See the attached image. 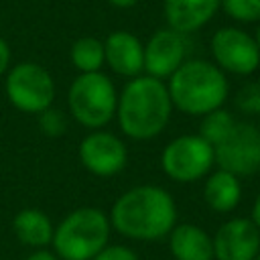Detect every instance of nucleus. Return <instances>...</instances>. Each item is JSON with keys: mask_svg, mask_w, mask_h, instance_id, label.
Here are the masks:
<instances>
[{"mask_svg": "<svg viewBox=\"0 0 260 260\" xmlns=\"http://www.w3.org/2000/svg\"><path fill=\"white\" fill-rule=\"evenodd\" d=\"M110 225L128 240H160L177 225V205L158 185H136L122 193L110 209Z\"/></svg>", "mask_w": 260, "mask_h": 260, "instance_id": "f257e3e1", "label": "nucleus"}, {"mask_svg": "<svg viewBox=\"0 0 260 260\" xmlns=\"http://www.w3.org/2000/svg\"><path fill=\"white\" fill-rule=\"evenodd\" d=\"M173 112V102L162 79L146 73L128 79L118 93L116 118L120 130L132 140H150L158 136Z\"/></svg>", "mask_w": 260, "mask_h": 260, "instance_id": "f03ea898", "label": "nucleus"}, {"mask_svg": "<svg viewBox=\"0 0 260 260\" xmlns=\"http://www.w3.org/2000/svg\"><path fill=\"white\" fill-rule=\"evenodd\" d=\"M173 108L189 116H205L223 108L230 83L225 73L205 59H187L167 83Z\"/></svg>", "mask_w": 260, "mask_h": 260, "instance_id": "7ed1b4c3", "label": "nucleus"}, {"mask_svg": "<svg viewBox=\"0 0 260 260\" xmlns=\"http://www.w3.org/2000/svg\"><path fill=\"white\" fill-rule=\"evenodd\" d=\"M110 217L98 207H79L67 213L53 234V254L59 260H91L110 240Z\"/></svg>", "mask_w": 260, "mask_h": 260, "instance_id": "20e7f679", "label": "nucleus"}, {"mask_svg": "<svg viewBox=\"0 0 260 260\" xmlns=\"http://www.w3.org/2000/svg\"><path fill=\"white\" fill-rule=\"evenodd\" d=\"M67 106L77 124L89 130H102L116 116V85L102 71L79 73L67 89Z\"/></svg>", "mask_w": 260, "mask_h": 260, "instance_id": "39448f33", "label": "nucleus"}, {"mask_svg": "<svg viewBox=\"0 0 260 260\" xmlns=\"http://www.w3.org/2000/svg\"><path fill=\"white\" fill-rule=\"evenodd\" d=\"M4 91L8 102L18 112L41 114L53 106L55 81L43 65L35 61H22L6 71Z\"/></svg>", "mask_w": 260, "mask_h": 260, "instance_id": "423d86ee", "label": "nucleus"}, {"mask_svg": "<svg viewBox=\"0 0 260 260\" xmlns=\"http://www.w3.org/2000/svg\"><path fill=\"white\" fill-rule=\"evenodd\" d=\"M213 165V146L199 134L177 136L160 152L162 173L175 183H195L209 175Z\"/></svg>", "mask_w": 260, "mask_h": 260, "instance_id": "0eeeda50", "label": "nucleus"}, {"mask_svg": "<svg viewBox=\"0 0 260 260\" xmlns=\"http://www.w3.org/2000/svg\"><path fill=\"white\" fill-rule=\"evenodd\" d=\"M215 165L232 175L250 177L260 171V128L250 122H236L228 136L213 146Z\"/></svg>", "mask_w": 260, "mask_h": 260, "instance_id": "6e6552de", "label": "nucleus"}, {"mask_svg": "<svg viewBox=\"0 0 260 260\" xmlns=\"http://www.w3.org/2000/svg\"><path fill=\"white\" fill-rule=\"evenodd\" d=\"M209 51L213 63L232 75H252L260 67V49L256 39L238 28V26H221L213 32L209 41Z\"/></svg>", "mask_w": 260, "mask_h": 260, "instance_id": "1a4fd4ad", "label": "nucleus"}, {"mask_svg": "<svg viewBox=\"0 0 260 260\" xmlns=\"http://www.w3.org/2000/svg\"><path fill=\"white\" fill-rule=\"evenodd\" d=\"M79 160L95 177H112L126 167L128 150L122 138L106 130H93L79 142Z\"/></svg>", "mask_w": 260, "mask_h": 260, "instance_id": "9d476101", "label": "nucleus"}, {"mask_svg": "<svg viewBox=\"0 0 260 260\" xmlns=\"http://www.w3.org/2000/svg\"><path fill=\"white\" fill-rule=\"evenodd\" d=\"M187 61L185 35L165 26L144 43V73L156 79H169Z\"/></svg>", "mask_w": 260, "mask_h": 260, "instance_id": "9b49d317", "label": "nucleus"}, {"mask_svg": "<svg viewBox=\"0 0 260 260\" xmlns=\"http://www.w3.org/2000/svg\"><path fill=\"white\" fill-rule=\"evenodd\" d=\"M213 240V260H254L260 252V230L250 217L223 221Z\"/></svg>", "mask_w": 260, "mask_h": 260, "instance_id": "f8f14e48", "label": "nucleus"}, {"mask_svg": "<svg viewBox=\"0 0 260 260\" xmlns=\"http://www.w3.org/2000/svg\"><path fill=\"white\" fill-rule=\"evenodd\" d=\"M106 65L120 77H138L144 73V45L130 30H114L104 41Z\"/></svg>", "mask_w": 260, "mask_h": 260, "instance_id": "ddd939ff", "label": "nucleus"}, {"mask_svg": "<svg viewBox=\"0 0 260 260\" xmlns=\"http://www.w3.org/2000/svg\"><path fill=\"white\" fill-rule=\"evenodd\" d=\"M221 0H162V14L167 26L191 35L203 28L219 10Z\"/></svg>", "mask_w": 260, "mask_h": 260, "instance_id": "4468645a", "label": "nucleus"}, {"mask_svg": "<svg viewBox=\"0 0 260 260\" xmlns=\"http://www.w3.org/2000/svg\"><path fill=\"white\" fill-rule=\"evenodd\" d=\"M169 250L175 260H213V240L195 223L175 225L169 234Z\"/></svg>", "mask_w": 260, "mask_h": 260, "instance_id": "2eb2a0df", "label": "nucleus"}, {"mask_svg": "<svg viewBox=\"0 0 260 260\" xmlns=\"http://www.w3.org/2000/svg\"><path fill=\"white\" fill-rule=\"evenodd\" d=\"M203 199L215 213H230L242 201V183L228 171H213L203 183Z\"/></svg>", "mask_w": 260, "mask_h": 260, "instance_id": "dca6fc26", "label": "nucleus"}, {"mask_svg": "<svg viewBox=\"0 0 260 260\" xmlns=\"http://www.w3.org/2000/svg\"><path fill=\"white\" fill-rule=\"evenodd\" d=\"M12 232L20 244L37 248V250H45L53 242L55 225L45 211L35 209V207H26L14 215Z\"/></svg>", "mask_w": 260, "mask_h": 260, "instance_id": "f3484780", "label": "nucleus"}, {"mask_svg": "<svg viewBox=\"0 0 260 260\" xmlns=\"http://www.w3.org/2000/svg\"><path fill=\"white\" fill-rule=\"evenodd\" d=\"M69 59H71L73 67L79 73H95V71H102V67L106 63L104 41H100L95 37H79L71 45Z\"/></svg>", "mask_w": 260, "mask_h": 260, "instance_id": "a211bd4d", "label": "nucleus"}, {"mask_svg": "<svg viewBox=\"0 0 260 260\" xmlns=\"http://www.w3.org/2000/svg\"><path fill=\"white\" fill-rule=\"evenodd\" d=\"M236 118L232 116V112H228L225 108H217L205 116H201V124H199V136L203 140H207L211 146H215L217 142H221L228 132L234 128Z\"/></svg>", "mask_w": 260, "mask_h": 260, "instance_id": "6ab92c4d", "label": "nucleus"}, {"mask_svg": "<svg viewBox=\"0 0 260 260\" xmlns=\"http://www.w3.org/2000/svg\"><path fill=\"white\" fill-rule=\"evenodd\" d=\"M219 8L236 22H260V0H221Z\"/></svg>", "mask_w": 260, "mask_h": 260, "instance_id": "aec40b11", "label": "nucleus"}, {"mask_svg": "<svg viewBox=\"0 0 260 260\" xmlns=\"http://www.w3.org/2000/svg\"><path fill=\"white\" fill-rule=\"evenodd\" d=\"M236 108L246 116H260V79L240 87L236 93Z\"/></svg>", "mask_w": 260, "mask_h": 260, "instance_id": "412c9836", "label": "nucleus"}, {"mask_svg": "<svg viewBox=\"0 0 260 260\" xmlns=\"http://www.w3.org/2000/svg\"><path fill=\"white\" fill-rule=\"evenodd\" d=\"M37 116H39V128H41L43 134H47L51 138H57V136H63L65 134L69 122H67V116H65L63 110L51 106V108L43 110Z\"/></svg>", "mask_w": 260, "mask_h": 260, "instance_id": "4be33fe9", "label": "nucleus"}, {"mask_svg": "<svg viewBox=\"0 0 260 260\" xmlns=\"http://www.w3.org/2000/svg\"><path fill=\"white\" fill-rule=\"evenodd\" d=\"M91 260H138V254L122 244H108L100 254H95Z\"/></svg>", "mask_w": 260, "mask_h": 260, "instance_id": "5701e85b", "label": "nucleus"}, {"mask_svg": "<svg viewBox=\"0 0 260 260\" xmlns=\"http://www.w3.org/2000/svg\"><path fill=\"white\" fill-rule=\"evenodd\" d=\"M10 59H12L10 47H8V43L0 37V77H2V75H6L8 65H10Z\"/></svg>", "mask_w": 260, "mask_h": 260, "instance_id": "b1692460", "label": "nucleus"}, {"mask_svg": "<svg viewBox=\"0 0 260 260\" xmlns=\"http://www.w3.org/2000/svg\"><path fill=\"white\" fill-rule=\"evenodd\" d=\"M24 260H59L53 252H49V250H35L28 258H24Z\"/></svg>", "mask_w": 260, "mask_h": 260, "instance_id": "393cba45", "label": "nucleus"}, {"mask_svg": "<svg viewBox=\"0 0 260 260\" xmlns=\"http://www.w3.org/2000/svg\"><path fill=\"white\" fill-rule=\"evenodd\" d=\"M252 221H254V225L260 230V193L256 195V199H254V205H252V217H250Z\"/></svg>", "mask_w": 260, "mask_h": 260, "instance_id": "a878e982", "label": "nucleus"}, {"mask_svg": "<svg viewBox=\"0 0 260 260\" xmlns=\"http://www.w3.org/2000/svg\"><path fill=\"white\" fill-rule=\"evenodd\" d=\"M106 2H108L110 6H114V8H122V10H124V8H132V6L138 4L140 0H106Z\"/></svg>", "mask_w": 260, "mask_h": 260, "instance_id": "bb28decb", "label": "nucleus"}, {"mask_svg": "<svg viewBox=\"0 0 260 260\" xmlns=\"http://www.w3.org/2000/svg\"><path fill=\"white\" fill-rule=\"evenodd\" d=\"M254 39H256V45H258V49H260V22H258V28H256V35H254Z\"/></svg>", "mask_w": 260, "mask_h": 260, "instance_id": "cd10ccee", "label": "nucleus"}, {"mask_svg": "<svg viewBox=\"0 0 260 260\" xmlns=\"http://www.w3.org/2000/svg\"><path fill=\"white\" fill-rule=\"evenodd\" d=\"M254 260H260V252H258V256H256V258H254Z\"/></svg>", "mask_w": 260, "mask_h": 260, "instance_id": "c85d7f7f", "label": "nucleus"}]
</instances>
